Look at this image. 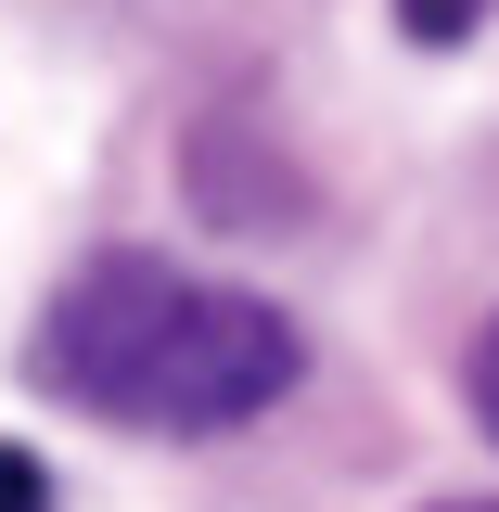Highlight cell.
Masks as SVG:
<instances>
[{"label": "cell", "instance_id": "obj_5", "mask_svg": "<svg viewBox=\"0 0 499 512\" xmlns=\"http://www.w3.org/2000/svg\"><path fill=\"white\" fill-rule=\"evenodd\" d=\"M448 512H499V500H448Z\"/></svg>", "mask_w": 499, "mask_h": 512}, {"label": "cell", "instance_id": "obj_4", "mask_svg": "<svg viewBox=\"0 0 499 512\" xmlns=\"http://www.w3.org/2000/svg\"><path fill=\"white\" fill-rule=\"evenodd\" d=\"M461 384H474V423L499 436V320H487V346H474V372H461Z\"/></svg>", "mask_w": 499, "mask_h": 512}, {"label": "cell", "instance_id": "obj_3", "mask_svg": "<svg viewBox=\"0 0 499 512\" xmlns=\"http://www.w3.org/2000/svg\"><path fill=\"white\" fill-rule=\"evenodd\" d=\"M397 13H410V39H461V26H474L487 0H397Z\"/></svg>", "mask_w": 499, "mask_h": 512}, {"label": "cell", "instance_id": "obj_1", "mask_svg": "<svg viewBox=\"0 0 499 512\" xmlns=\"http://www.w3.org/2000/svg\"><path fill=\"white\" fill-rule=\"evenodd\" d=\"M26 372L90 423H141V436H231L256 410H282L308 372V333L167 256H90L64 269V295L26 333Z\"/></svg>", "mask_w": 499, "mask_h": 512}, {"label": "cell", "instance_id": "obj_2", "mask_svg": "<svg viewBox=\"0 0 499 512\" xmlns=\"http://www.w3.org/2000/svg\"><path fill=\"white\" fill-rule=\"evenodd\" d=\"M0 512H52V474H39L13 436H0Z\"/></svg>", "mask_w": 499, "mask_h": 512}]
</instances>
